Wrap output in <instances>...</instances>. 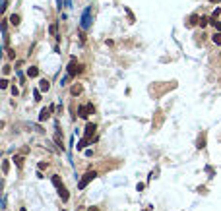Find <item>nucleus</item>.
I'll return each mask as SVG.
<instances>
[{"instance_id":"f257e3e1","label":"nucleus","mask_w":221,"mask_h":211,"mask_svg":"<svg viewBox=\"0 0 221 211\" xmlns=\"http://www.w3.org/2000/svg\"><path fill=\"white\" fill-rule=\"evenodd\" d=\"M91 8H85L84 10V14H81V19H80V25H81V29H89L91 27Z\"/></svg>"},{"instance_id":"f03ea898","label":"nucleus","mask_w":221,"mask_h":211,"mask_svg":"<svg viewBox=\"0 0 221 211\" xmlns=\"http://www.w3.org/2000/svg\"><path fill=\"white\" fill-rule=\"evenodd\" d=\"M93 178H97V172H95V171H87L84 176H81V180L78 182V188H80V190H84V188H85V186H87V184H89V182H91Z\"/></svg>"},{"instance_id":"7ed1b4c3","label":"nucleus","mask_w":221,"mask_h":211,"mask_svg":"<svg viewBox=\"0 0 221 211\" xmlns=\"http://www.w3.org/2000/svg\"><path fill=\"white\" fill-rule=\"evenodd\" d=\"M81 72H84V66L78 64L76 58H72V60H70V64H68V74H70V76L74 78V76H78V74H81Z\"/></svg>"},{"instance_id":"20e7f679","label":"nucleus","mask_w":221,"mask_h":211,"mask_svg":"<svg viewBox=\"0 0 221 211\" xmlns=\"http://www.w3.org/2000/svg\"><path fill=\"white\" fill-rule=\"evenodd\" d=\"M219 14H221V10H219V8H217V10H215L214 12V16H211V18H210V23H211V25H214L215 27V29H217V31H221V23H219Z\"/></svg>"},{"instance_id":"39448f33","label":"nucleus","mask_w":221,"mask_h":211,"mask_svg":"<svg viewBox=\"0 0 221 211\" xmlns=\"http://www.w3.org/2000/svg\"><path fill=\"white\" fill-rule=\"evenodd\" d=\"M95 130H97L95 124H93V122H87V126H85V138L91 139L93 136H95Z\"/></svg>"},{"instance_id":"423d86ee","label":"nucleus","mask_w":221,"mask_h":211,"mask_svg":"<svg viewBox=\"0 0 221 211\" xmlns=\"http://www.w3.org/2000/svg\"><path fill=\"white\" fill-rule=\"evenodd\" d=\"M78 116H80V118H87L89 116V107L87 105L80 107V109H78Z\"/></svg>"},{"instance_id":"0eeeda50","label":"nucleus","mask_w":221,"mask_h":211,"mask_svg":"<svg viewBox=\"0 0 221 211\" xmlns=\"http://www.w3.org/2000/svg\"><path fill=\"white\" fill-rule=\"evenodd\" d=\"M188 27H194V25H200V16H190V18H188V23H186Z\"/></svg>"},{"instance_id":"6e6552de","label":"nucleus","mask_w":221,"mask_h":211,"mask_svg":"<svg viewBox=\"0 0 221 211\" xmlns=\"http://www.w3.org/2000/svg\"><path fill=\"white\" fill-rule=\"evenodd\" d=\"M58 196H60V200H62V201H68L70 194H68V190L64 188V186H60V188H58Z\"/></svg>"},{"instance_id":"1a4fd4ad","label":"nucleus","mask_w":221,"mask_h":211,"mask_svg":"<svg viewBox=\"0 0 221 211\" xmlns=\"http://www.w3.org/2000/svg\"><path fill=\"white\" fill-rule=\"evenodd\" d=\"M51 113H52L51 109H43V110H41V114H39V120H41V122H45L49 116H51Z\"/></svg>"},{"instance_id":"9d476101","label":"nucleus","mask_w":221,"mask_h":211,"mask_svg":"<svg viewBox=\"0 0 221 211\" xmlns=\"http://www.w3.org/2000/svg\"><path fill=\"white\" fill-rule=\"evenodd\" d=\"M39 84H41V85H39L41 91H49V89H51V84H49V80H41Z\"/></svg>"},{"instance_id":"9b49d317","label":"nucleus","mask_w":221,"mask_h":211,"mask_svg":"<svg viewBox=\"0 0 221 211\" xmlns=\"http://www.w3.org/2000/svg\"><path fill=\"white\" fill-rule=\"evenodd\" d=\"M27 76H29V78H37V76H39V70H37L35 66H31V68H27Z\"/></svg>"},{"instance_id":"f8f14e48","label":"nucleus","mask_w":221,"mask_h":211,"mask_svg":"<svg viewBox=\"0 0 221 211\" xmlns=\"http://www.w3.org/2000/svg\"><path fill=\"white\" fill-rule=\"evenodd\" d=\"M14 163H16V167H18V169H22L23 167V157L22 155H16L14 157Z\"/></svg>"},{"instance_id":"ddd939ff","label":"nucleus","mask_w":221,"mask_h":211,"mask_svg":"<svg viewBox=\"0 0 221 211\" xmlns=\"http://www.w3.org/2000/svg\"><path fill=\"white\" fill-rule=\"evenodd\" d=\"M87 142H89V139H87V138H84V139H80V142H78V145H76V147H78V151H81V149H84V147H85V145H87Z\"/></svg>"},{"instance_id":"4468645a","label":"nucleus","mask_w":221,"mask_h":211,"mask_svg":"<svg viewBox=\"0 0 221 211\" xmlns=\"http://www.w3.org/2000/svg\"><path fill=\"white\" fill-rule=\"evenodd\" d=\"M52 184L56 186V190H58L60 186H62V182H60V176H58V174H55V176H52Z\"/></svg>"},{"instance_id":"2eb2a0df","label":"nucleus","mask_w":221,"mask_h":211,"mask_svg":"<svg viewBox=\"0 0 221 211\" xmlns=\"http://www.w3.org/2000/svg\"><path fill=\"white\" fill-rule=\"evenodd\" d=\"M70 93H72V95H80V93H81V85H72Z\"/></svg>"},{"instance_id":"dca6fc26","label":"nucleus","mask_w":221,"mask_h":211,"mask_svg":"<svg viewBox=\"0 0 221 211\" xmlns=\"http://www.w3.org/2000/svg\"><path fill=\"white\" fill-rule=\"evenodd\" d=\"M55 142H56V145L62 149V138H60V132H56V136H55Z\"/></svg>"},{"instance_id":"f3484780","label":"nucleus","mask_w":221,"mask_h":211,"mask_svg":"<svg viewBox=\"0 0 221 211\" xmlns=\"http://www.w3.org/2000/svg\"><path fill=\"white\" fill-rule=\"evenodd\" d=\"M211 41H214V43H215V45H221V33L217 31V33H215V35H214V37H211Z\"/></svg>"},{"instance_id":"a211bd4d","label":"nucleus","mask_w":221,"mask_h":211,"mask_svg":"<svg viewBox=\"0 0 221 211\" xmlns=\"http://www.w3.org/2000/svg\"><path fill=\"white\" fill-rule=\"evenodd\" d=\"M70 78H72V76H70V74H66V76H64V78H62V80H60V85H66V84H68V81H70Z\"/></svg>"},{"instance_id":"6ab92c4d","label":"nucleus","mask_w":221,"mask_h":211,"mask_svg":"<svg viewBox=\"0 0 221 211\" xmlns=\"http://www.w3.org/2000/svg\"><path fill=\"white\" fill-rule=\"evenodd\" d=\"M10 22L14 23V25H19V16H16V14H14V16L10 18Z\"/></svg>"},{"instance_id":"aec40b11","label":"nucleus","mask_w":221,"mask_h":211,"mask_svg":"<svg viewBox=\"0 0 221 211\" xmlns=\"http://www.w3.org/2000/svg\"><path fill=\"white\" fill-rule=\"evenodd\" d=\"M208 23H210V19H208V18H200V25H202V27H206Z\"/></svg>"},{"instance_id":"412c9836","label":"nucleus","mask_w":221,"mask_h":211,"mask_svg":"<svg viewBox=\"0 0 221 211\" xmlns=\"http://www.w3.org/2000/svg\"><path fill=\"white\" fill-rule=\"evenodd\" d=\"M8 169H10V163H8V161H4V163H2V171H4V174L8 172Z\"/></svg>"},{"instance_id":"4be33fe9","label":"nucleus","mask_w":221,"mask_h":211,"mask_svg":"<svg viewBox=\"0 0 221 211\" xmlns=\"http://www.w3.org/2000/svg\"><path fill=\"white\" fill-rule=\"evenodd\" d=\"M198 147H200V149H202V147H206V139H204V138L198 139Z\"/></svg>"},{"instance_id":"5701e85b","label":"nucleus","mask_w":221,"mask_h":211,"mask_svg":"<svg viewBox=\"0 0 221 211\" xmlns=\"http://www.w3.org/2000/svg\"><path fill=\"white\" fill-rule=\"evenodd\" d=\"M33 97H35V101H41V91H39V89H35Z\"/></svg>"},{"instance_id":"b1692460","label":"nucleus","mask_w":221,"mask_h":211,"mask_svg":"<svg viewBox=\"0 0 221 211\" xmlns=\"http://www.w3.org/2000/svg\"><path fill=\"white\" fill-rule=\"evenodd\" d=\"M0 87L6 89V87H8V80H2V81H0Z\"/></svg>"},{"instance_id":"393cba45","label":"nucleus","mask_w":221,"mask_h":211,"mask_svg":"<svg viewBox=\"0 0 221 211\" xmlns=\"http://www.w3.org/2000/svg\"><path fill=\"white\" fill-rule=\"evenodd\" d=\"M51 33H52V35H56V23H52V25H51Z\"/></svg>"},{"instance_id":"a878e982","label":"nucleus","mask_w":221,"mask_h":211,"mask_svg":"<svg viewBox=\"0 0 221 211\" xmlns=\"http://www.w3.org/2000/svg\"><path fill=\"white\" fill-rule=\"evenodd\" d=\"M12 93H14V95H19V89H18V87H16V85H14V87H12Z\"/></svg>"},{"instance_id":"bb28decb","label":"nucleus","mask_w":221,"mask_h":211,"mask_svg":"<svg viewBox=\"0 0 221 211\" xmlns=\"http://www.w3.org/2000/svg\"><path fill=\"white\" fill-rule=\"evenodd\" d=\"M210 2H215V4H219V2H221V0H210Z\"/></svg>"},{"instance_id":"cd10ccee","label":"nucleus","mask_w":221,"mask_h":211,"mask_svg":"<svg viewBox=\"0 0 221 211\" xmlns=\"http://www.w3.org/2000/svg\"><path fill=\"white\" fill-rule=\"evenodd\" d=\"M89 211H97V207H91V209H89Z\"/></svg>"},{"instance_id":"c85d7f7f","label":"nucleus","mask_w":221,"mask_h":211,"mask_svg":"<svg viewBox=\"0 0 221 211\" xmlns=\"http://www.w3.org/2000/svg\"><path fill=\"white\" fill-rule=\"evenodd\" d=\"M22 211H25V207H23V209H22Z\"/></svg>"}]
</instances>
